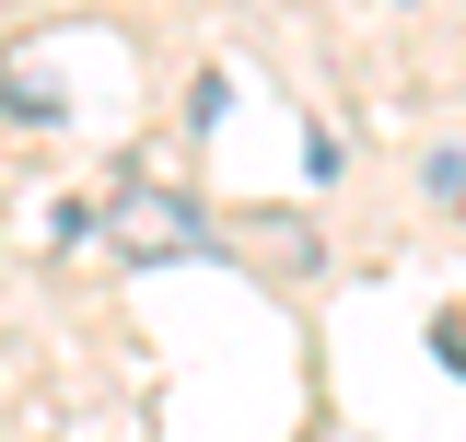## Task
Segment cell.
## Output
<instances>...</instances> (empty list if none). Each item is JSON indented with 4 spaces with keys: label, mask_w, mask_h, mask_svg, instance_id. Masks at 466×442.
<instances>
[{
    "label": "cell",
    "mask_w": 466,
    "mask_h": 442,
    "mask_svg": "<svg viewBox=\"0 0 466 442\" xmlns=\"http://www.w3.org/2000/svg\"><path fill=\"white\" fill-rule=\"evenodd\" d=\"M443 361H455V373H466V326H443Z\"/></svg>",
    "instance_id": "3"
},
{
    "label": "cell",
    "mask_w": 466,
    "mask_h": 442,
    "mask_svg": "<svg viewBox=\"0 0 466 442\" xmlns=\"http://www.w3.org/2000/svg\"><path fill=\"white\" fill-rule=\"evenodd\" d=\"M116 233H128V256H198L210 245V221L187 210V198H164V186H128L116 198Z\"/></svg>",
    "instance_id": "1"
},
{
    "label": "cell",
    "mask_w": 466,
    "mask_h": 442,
    "mask_svg": "<svg viewBox=\"0 0 466 442\" xmlns=\"http://www.w3.org/2000/svg\"><path fill=\"white\" fill-rule=\"evenodd\" d=\"M431 198H466V152H431Z\"/></svg>",
    "instance_id": "2"
}]
</instances>
